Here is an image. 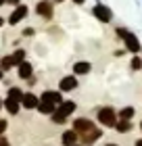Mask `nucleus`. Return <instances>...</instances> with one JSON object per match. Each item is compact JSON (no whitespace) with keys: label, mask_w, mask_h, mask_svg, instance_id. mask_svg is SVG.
I'll return each instance as SVG.
<instances>
[{"label":"nucleus","mask_w":142,"mask_h":146,"mask_svg":"<svg viewBox=\"0 0 142 146\" xmlns=\"http://www.w3.org/2000/svg\"><path fill=\"white\" fill-rule=\"evenodd\" d=\"M96 121L100 127H107V129H115V125L119 121V113L115 107L111 104H103V107L96 109Z\"/></svg>","instance_id":"f257e3e1"},{"label":"nucleus","mask_w":142,"mask_h":146,"mask_svg":"<svg viewBox=\"0 0 142 146\" xmlns=\"http://www.w3.org/2000/svg\"><path fill=\"white\" fill-rule=\"evenodd\" d=\"M92 17L96 19L98 23H103V25H109L113 21V9L109 4H105V2H100V0H96V4L92 6Z\"/></svg>","instance_id":"f03ea898"},{"label":"nucleus","mask_w":142,"mask_h":146,"mask_svg":"<svg viewBox=\"0 0 142 146\" xmlns=\"http://www.w3.org/2000/svg\"><path fill=\"white\" fill-rule=\"evenodd\" d=\"M79 88V77L75 75V73H69V75H63L59 82V90L63 92V94H67V92H73Z\"/></svg>","instance_id":"7ed1b4c3"},{"label":"nucleus","mask_w":142,"mask_h":146,"mask_svg":"<svg viewBox=\"0 0 142 146\" xmlns=\"http://www.w3.org/2000/svg\"><path fill=\"white\" fill-rule=\"evenodd\" d=\"M36 13H38V17L50 21V19L55 17V2H52V0H40L36 4Z\"/></svg>","instance_id":"20e7f679"},{"label":"nucleus","mask_w":142,"mask_h":146,"mask_svg":"<svg viewBox=\"0 0 142 146\" xmlns=\"http://www.w3.org/2000/svg\"><path fill=\"white\" fill-rule=\"evenodd\" d=\"M123 48L130 52V54H140V52H142V42L138 40V36L134 34V31H130V34L125 36V40H123Z\"/></svg>","instance_id":"39448f33"},{"label":"nucleus","mask_w":142,"mask_h":146,"mask_svg":"<svg viewBox=\"0 0 142 146\" xmlns=\"http://www.w3.org/2000/svg\"><path fill=\"white\" fill-rule=\"evenodd\" d=\"M71 127L75 129L79 136H82V134H86V131L94 129V127H96V123H94L92 119H88V117H75V119L71 121Z\"/></svg>","instance_id":"423d86ee"},{"label":"nucleus","mask_w":142,"mask_h":146,"mask_svg":"<svg viewBox=\"0 0 142 146\" xmlns=\"http://www.w3.org/2000/svg\"><path fill=\"white\" fill-rule=\"evenodd\" d=\"M100 138H103V129L96 125L94 129H90V131H86V134L79 136V142H82L84 146H92V144H96Z\"/></svg>","instance_id":"0eeeda50"},{"label":"nucleus","mask_w":142,"mask_h":146,"mask_svg":"<svg viewBox=\"0 0 142 146\" xmlns=\"http://www.w3.org/2000/svg\"><path fill=\"white\" fill-rule=\"evenodd\" d=\"M27 13H29V9L25 4H19V6H15V11L11 13V17H9V25H17V23H21L25 17H27Z\"/></svg>","instance_id":"6e6552de"},{"label":"nucleus","mask_w":142,"mask_h":146,"mask_svg":"<svg viewBox=\"0 0 142 146\" xmlns=\"http://www.w3.org/2000/svg\"><path fill=\"white\" fill-rule=\"evenodd\" d=\"M40 100H48V102H52V104L59 107L65 98H63V92L61 90H44L42 94H40Z\"/></svg>","instance_id":"1a4fd4ad"},{"label":"nucleus","mask_w":142,"mask_h":146,"mask_svg":"<svg viewBox=\"0 0 142 146\" xmlns=\"http://www.w3.org/2000/svg\"><path fill=\"white\" fill-rule=\"evenodd\" d=\"M71 71L75 73L77 77H86V75H90V71H92V63L90 61H75Z\"/></svg>","instance_id":"9d476101"},{"label":"nucleus","mask_w":142,"mask_h":146,"mask_svg":"<svg viewBox=\"0 0 142 146\" xmlns=\"http://www.w3.org/2000/svg\"><path fill=\"white\" fill-rule=\"evenodd\" d=\"M77 142H79V134L73 127L71 129H65L63 134H61V144H63V146H75Z\"/></svg>","instance_id":"9b49d317"},{"label":"nucleus","mask_w":142,"mask_h":146,"mask_svg":"<svg viewBox=\"0 0 142 146\" xmlns=\"http://www.w3.org/2000/svg\"><path fill=\"white\" fill-rule=\"evenodd\" d=\"M38 104H40V96H36L33 92H25L23 94V98H21V107L23 109L33 111V109H38Z\"/></svg>","instance_id":"f8f14e48"},{"label":"nucleus","mask_w":142,"mask_h":146,"mask_svg":"<svg viewBox=\"0 0 142 146\" xmlns=\"http://www.w3.org/2000/svg\"><path fill=\"white\" fill-rule=\"evenodd\" d=\"M57 111L63 113V115H67V117H71L73 113L77 111V102H75V100H63V102L57 107Z\"/></svg>","instance_id":"ddd939ff"},{"label":"nucleus","mask_w":142,"mask_h":146,"mask_svg":"<svg viewBox=\"0 0 142 146\" xmlns=\"http://www.w3.org/2000/svg\"><path fill=\"white\" fill-rule=\"evenodd\" d=\"M17 75L27 82V79L33 75V67H31V63H29V61H23L21 65H17Z\"/></svg>","instance_id":"4468645a"},{"label":"nucleus","mask_w":142,"mask_h":146,"mask_svg":"<svg viewBox=\"0 0 142 146\" xmlns=\"http://www.w3.org/2000/svg\"><path fill=\"white\" fill-rule=\"evenodd\" d=\"M132 129H134V121L132 119H119L117 125H115V131H117V134H130Z\"/></svg>","instance_id":"2eb2a0df"},{"label":"nucleus","mask_w":142,"mask_h":146,"mask_svg":"<svg viewBox=\"0 0 142 146\" xmlns=\"http://www.w3.org/2000/svg\"><path fill=\"white\" fill-rule=\"evenodd\" d=\"M40 115H52V113L57 111V104H52V102H48V100H40V104H38V109H36Z\"/></svg>","instance_id":"dca6fc26"},{"label":"nucleus","mask_w":142,"mask_h":146,"mask_svg":"<svg viewBox=\"0 0 142 146\" xmlns=\"http://www.w3.org/2000/svg\"><path fill=\"white\" fill-rule=\"evenodd\" d=\"M4 109L9 111V115H17L19 109H21V102H19V100H13V98L6 96V100H4Z\"/></svg>","instance_id":"f3484780"},{"label":"nucleus","mask_w":142,"mask_h":146,"mask_svg":"<svg viewBox=\"0 0 142 146\" xmlns=\"http://www.w3.org/2000/svg\"><path fill=\"white\" fill-rule=\"evenodd\" d=\"M119 113V119H134V115H136V109L132 107V104H125V107L117 109Z\"/></svg>","instance_id":"a211bd4d"},{"label":"nucleus","mask_w":142,"mask_h":146,"mask_svg":"<svg viewBox=\"0 0 142 146\" xmlns=\"http://www.w3.org/2000/svg\"><path fill=\"white\" fill-rule=\"evenodd\" d=\"M130 71L132 73L142 71V54H132V58H130Z\"/></svg>","instance_id":"6ab92c4d"},{"label":"nucleus","mask_w":142,"mask_h":146,"mask_svg":"<svg viewBox=\"0 0 142 146\" xmlns=\"http://www.w3.org/2000/svg\"><path fill=\"white\" fill-rule=\"evenodd\" d=\"M50 121L55 123V125H65L67 121H69V117L63 115V113H59V111H55V113L50 115Z\"/></svg>","instance_id":"aec40b11"},{"label":"nucleus","mask_w":142,"mask_h":146,"mask_svg":"<svg viewBox=\"0 0 142 146\" xmlns=\"http://www.w3.org/2000/svg\"><path fill=\"white\" fill-rule=\"evenodd\" d=\"M127 34H130V29H127L125 25H117V27H115V40H119V42H123Z\"/></svg>","instance_id":"412c9836"},{"label":"nucleus","mask_w":142,"mask_h":146,"mask_svg":"<svg viewBox=\"0 0 142 146\" xmlns=\"http://www.w3.org/2000/svg\"><path fill=\"white\" fill-rule=\"evenodd\" d=\"M25 54H27V52H25L23 48H17V50L11 54V56H13V61H15V67H17V65H21V63L25 61Z\"/></svg>","instance_id":"4be33fe9"},{"label":"nucleus","mask_w":142,"mask_h":146,"mask_svg":"<svg viewBox=\"0 0 142 146\" xmlns=\"http://www.w3.org/2000/svg\"><path fill=\"white\" fill-rule=\"evenodd\" d=\"M23 94H25V92H23L21 88H15V86H13V88H9V98H13V100H19V102H21Z\"/></svg>","instance_id":"5701e85b"},{"label":"nucleus","mask_w":142,"mask_h":146,"mask_svg":"<svg viewBox=\"0 0 142 146\" xmlns=\"http://www.w3.org/2000/svg\"><path fill=\"white\" fill-rule=\"evenodd\" d=\"M13 65H15L13 56H4V58H0V67H2V71H9Z\"/></svg>","instance_id":"b1692460"},{"label":"nucleus","mask_w":142,"mask_h":146,"mask_svg":"<svg viewBox=\"0 0 142 146\" xmlns=\"http://www.w3.org/2000/svg\"><path fill=\"white\" fill-rule=\"evenodd\" d=\"M127 54V50L125 48H117V50H113V56L115 58H121V56H125Z\"/></svg>","instance_id":"393cba45"},{"label":"nucleus","mask_w":142,"mask_h":146,"mask_svg":"<svg viewBox=\"0 0 142 146\" xmlns=\"http://www.w3.org/2000/svg\"><path fill=\"white\" fill-rule=\"evenodd\" d=\"M23 36H25V38L36 36V29H33V27H25V29H23Z\"/></svg>","instance_id":"a878e982"},{"label":"nucleus","mask_w":142,"mask_h":146,"mask_svg":"<svg viewBox=\"0 0 142 146\" xmlns=\"http://www.w3.org/2000/svg\"><path fill=\"white\" fill-rule=\"evenodd\" d=\"M6 127H9V123H6V119H0V136L6 131Z\"/></svg>","instance_id":"bb28decb"},{"label":"nucleus","mask_w":142,"mask_h":146,"mask_svg":"<svg viewBox=\"0 0 142 146\" xmlns=\"http://www.w3.org/2000/svg\"><path fill=\"white\" fill-rule=\"evenodd\" d=\"M69 2H73L75 6H82V4H86V0H69Z\"/></svg>","instance_id":"cd10ccee"},{"label":"nucleus","mask_w":142,"mask_h":146,"mask_svg":"<svg viewBox=\"0 0 142 146\" xmlns=\"http://www.w3.org/2000/svg\"><path fill=\"white\" fill-rule=\"evenodd\" d=\"M0 146H11V144H9V140H6V138L0 136Z\"/></svg>","instance_id":"c85d7f7f"},{"label":"nucleus","mask_w":142,"mask_h":146,"mask_svg":"<svg viewBox=\"0 0 142 146\" xmlns=\"http://www.w3.org/2000/svg\"><path fill=\"white\" fill-rule=\"evenodd\" d=\"M6 4H15V6H19V4H21V0H6Z\"/></svg>","instance_id":"c756f323"},{"label":"nucleus","mask_w":142,"mask_h":146,"mask_svg":"<svg viewBox=\"0 0 142 146\" xmlns=\"http://www.w3.org/2000/svg\"><path fill=\"white\" fill-rule=\"evenodd\" d=\"M134 146H142V138H138V140L134 142Z\"/></svg>","instance_id":"7c9ffc66"},{"label":"nucleus","mask_w":142,"mask_h":146,"mask_svg":"<svg viewBox=\"0 0 142 146\" xmlns=\"http://www.w3.org/2000/svg\"><path fill=\"white\" fill-rule=\"evenodd\" d=\"M105 146H119V144H115V142H107Z\"/></svg>","instance_id":"2f4dec72"},{"label":"nucleus","mask_w":142,"mask_h":146,"mask_svg":"<svg viewBox=\"0 0 142 146\" xmlns=\"http://www.w3.org/2000/svg\"><path fill=\"white\" fill-rule=\"evenodd\" d=\"M52 2H55V4H63L65 0H52Z\"/></svg>","instance_id":"473e14b6"},{"label":"nucleus","mask_w":142,"mask_h":146,"mask_svg":"<svg viewBox=\"0 0 142 146\" xmlns=\"http://www.w3.org/2000/svg\"><path fill=\"white\" fill-rule=\"evenodd\" d=\"M4 107V100H2V98H0V109H2Z\"/></svg>","instance_id":"72a5a7b5"},{"label":"nucleus","mask_w":142,"mask_h":146,"mask_svg":"<svg viewBox=\"0 0 142 146\" xmlns=\"http://www.w3.org/2000/svg\"><path fill=\"white\" fill-rule=\"evenodd\" d=\"M6 4V0H0V6H4Z\"/></svg>","instance_id":"f704fd0d"},{"label":"nucleus","mask_w":142,"mask_h":146,"mask_svg":"<svg viewBox=\"0 0 142 146\" xmlns=\"http://www.w3.org/2000/svg\"><path fill=\"white\" fill-rule=\"evenodd\" d=\"M2 23H4V19H2V17H0V27H2Z\"/></svg>","instance_id":"c9c22d12"},{"label":"nucleus","mask_w":142,"mask_h":146,"mask_svg":"<svg viewBox=\"0 0 142 146\" xmlns=\"http://www.w3.org/2000/svg\"><path fill=\"white\" fill-rule=\"evenodd\" d=\"M2 75H4V73H2V67H0V79H2Z\"/></svg>","instance_id":"e433bc0d"},{"label":"nucleus","mask_w":142,"mask_h":146,"mask_svg":"<svg viewBox=\"0 0 142 146\" xmlns=\"http://www.w3.org/2000/svg\"><path fill=\"white\" fill-rule=\"evenodd\" d=\"M75 146H84V144H82V142H77V144H75Z\"/></svg>","instance_id":"4c0bfd02"},{"label":"nucleus","mask_w":142,"mask_h":146,"mask_svg":"<svg viewBox=\"0 0 142 146\" xmlns=\"http://www.w3.org/2000/svg\"><path fill=\"white\" fill-rule=\"evenodd\" d=\"M140 131H142V121H140Z\"/></svg>","instance_id":"58836bf2"}]
</instances>
